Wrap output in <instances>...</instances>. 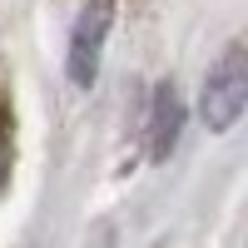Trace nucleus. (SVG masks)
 <instances>
[{"mask_svg": "<svg viewBox=\"0 0 248 248\" xmlns=\"http://www.w3.org/2000/svg\"><path fill=\"white\" fill-rule=\"evenodd\" d=\"M248 105V55L243 45H223V55L214 60L209 70H203V90H199V114L209 124L214 134H229L238 114Z\"/></svg>", "mask_w": 248, "mask_h": 248, "instance_id": "f257e3e1", "label": "nucleus"}, {"mask_svg": "<svg viewBox=\"0 0 248 248\" xmlns=\"http://www.w3.org/2000/svg\"><path fill=\"white\" fill-rule=\"evenodd\" d=\"M114 10H119V0H90V5L75 15L70 40H65V75H70L75 90H94L99 65H105L109 30H114Z\"/></svg>", "mask_w": 248, "mask_h": 248, "instance_id": "f03ea898", "label": "nucleus"}, {"mask_svg": "<svg viewBox=\"0 0 248 248\" xmlns=\"http://www.w3.org/2000/svg\"><path fill=\"white\" fill-rule=\"evenodd\" d=\"M179 134H184V99L179 90L164 79V85H154L149 94V119H144V139H149V159L164 164L174 149H179Z\"/></svg>", "mask_w": 248, "mask_h": 248, "instance_id": "7ed1b4c3", "label": "nucleus"}, {"mask_svg": "<svg viewBox=\"0 0 248 248\" xmlns=\"http://www.w3.org/2000/svg\"><path fill=\"white\" fill-rule=\"evenodd\" d=\"M10 174H15V105L0 90V194L10 189Z\"/></svg>", "mask_w": 248, "mask_h": 248, "instance_id": "20e7f679", "label": "nucleus"}]
</instances>
